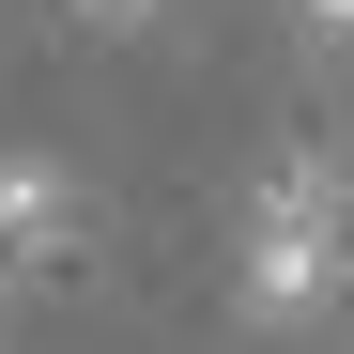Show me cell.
<instances>
[{
  "mask_svg": "<svg viewBox=\"0 0 354 354\" xmlns=\"http://www.w3.org/2000/svg\"><path fill=\"white\" fill-rule=\"evenodd\" d=\"M339 277H354V185H339V154H277L262 201H247V247H231V308L247 324H308Z\"/></svg>",
  "mask_w": 354,
  "mask_h": 354,
  "instance_id": "6da1fadb",
  "label": "cell"
},
{
  "mask_svg": "<svg viewBox=\"0 0 354 354\" xmlns=\"http://www.w3.org/2000/svg\"><path fill=\"white\" fill-rule=\"evenodd\" d=\"M62 216H77V185L46 154H0V277H31L46 247H62Z\"/></svg>",
  "mask_w": 354,
  "mask_h": 354,
  "instance_id": "7a4b0ae2",
  "label": "cell"
},
{
  "mask_svg": "<svg viewBox=\"0 0 354 354\" xmlns=\"http://www.w3.org/2000/svg\"><path fill=\"white\" fill-rule=\"evenodd\" d=\"M292 16H308V46H324V62L354 46V0H292Z\"/></svg>",
  "mask_w": 354,
  "mask_h": 354,
  "instance_id": "3957f363",
  "label": "cell"
},
{
  "mask_svg": "<svg viewBox=\"0 0 354 354\" xmlns=\"http://www.w3.org/2000/svg\"><path fill=\"white\" fill-rule=\"evenodd\" d=\"M77 16H93V31H154V0H77Z\"/></svg>",
  "mask_w": 354,
  "mask_h": 354,
  "instance_id": "277c9868",
  "label": "cell"
}]
</instances>
